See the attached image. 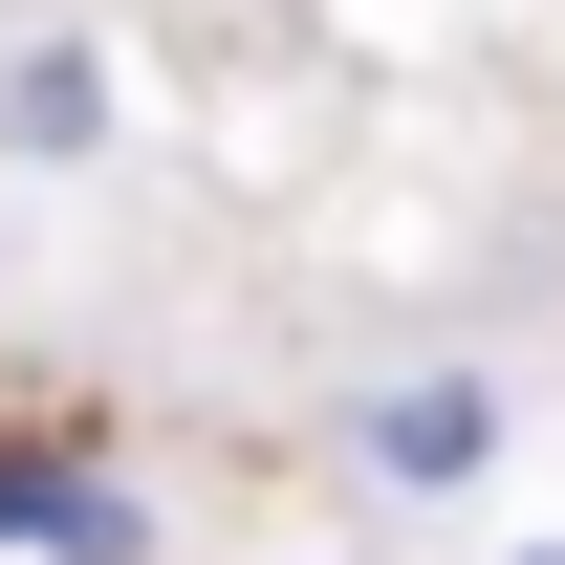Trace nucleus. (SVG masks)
<instances>
[{"label": "nucleus", "mask_w": 565, "mask_h": 565, "mask_svg": "<svg viewBox=\"0 0 565 565\" xmlns=\"http://www.w3.org/2000/svg\"><path fill=\"white\" fill-rule=\"evenodd\" d=\"M152 544H174L152 479H109L66 435H0V565H152Z\"/></svg>", "instance_id": "1"}, {"label": "nucleus", "mask_w": 565, "mask_h": 565, "mask_svg": "<svg viewBox=\"0 0 565 565\" xmlns=\"http://www.w3.org/2000/svg\"><path fill=\"white\" fill-rule=\"evenodd\" d=\"M479 457H500V370L435 349V370H392V392H349V479L370 500H457Z\"/></svg>", "instance_id": "2"}, {"label": "nucleus", "mask_w": 565, "mask_h": 565, "mask_svg": "<svg viewBox=\"0 0 565 565\" xmlns=\"http://www.w3.org/2000/svg\"><path fill=\"white\" fill-rule=\"evenodd\" d=\"M0 174H109V44L87 22H0Z\"/></svg>", "instance_id": "3"}, {"label": "nucleus", "mask_w": 565, "mask_h": 565, "mask_svg": "<svg viewBox=\"0 0 565 565\" xmlns=\"http://www.w3.org/2000/svg\"><path fill=\"white\" fill-rule=\"evenodd\" d=\"M500 565H565V544H500Z\"/></svg>", "instance_id": "4"}, {"label": "nucleus", "mask_w": 565, "mask_h": 565, "mask_svg": "<svg viewBox=\"0 0 565 565\" xmlns=\"http://www.w3.org/2000/svg\"><path fill=\"white\" fill-rule=\"evenodd\" d=\"M327 565H349V544H327Z\"/></svg>", "instance_id": "5"}]
</instances>
